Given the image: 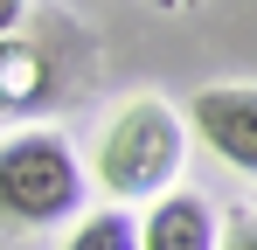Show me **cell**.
Returning <instances> with one entry per match:
<instances>
[{
	"instance_id": "cell-1",
	"label": "cell",
	"mask_w": 257,
	"mask_h": 250,
	"mask_svg": "<svg viewBox=\"0 0 257 250\" xmlns=\"http://www.w3.org/2000/svg\"><path fill=\"white\" fill-rule=\"evenodd\" d=\"M181 153H188V132L174 118V104L160 97H132L118 104L104 132H97V188L111 202H160L167 181L181 174Z\"/></svg>"
},
{
	"instance_id": "cell-2",
	"label": "cell",
	"mask_w": 257,
	"mask_h": 250,
	"mask_svg": "<svg viewBox=\"0 0 257 250\" xmlns=\"http://www.w3.org/2000/svg\"><path fill=\"white\" fill-rule=\"evenodd\" d=\"M84 208V167L63 132H14L0 139V229H56Z\"/></svg>"
},
{
	"instance_id": "cell-3",
	"label": "cell",
	"mask_w": 257,
	"mask_h": 250,
	"mask_svg": "<svg viewBox=\"0 0 257 250\" xmlns=\"http://www.w3.org/2000/svg\"><path fill=\"white\" fill-rule=\"evenodd\" d=\"M188 118H195V132L209 139L215 160L257 174V90H243V83H229V90H202V97L188 104Z\"/></svg>"
},
{
	"instance_id": "cell-4",
	"label": "cell",
	"mask_w": 257,
	"mask_h": 250,
	"mask_svg": "<svg viewBox=\"0 0 257 250\" xmlns=\"http://www.w3.org/2000/svg\"><path fill=\"white\" fill-rule=\"evenodd\" d=\"M139 250H215V208L202 195H160L139 222Z\"/></svg>"
},
{
	"instance_id": "cell-5",
	"label": "cell",
	"mask_w": 257,
	"mask_h": 250,
	"mask_svg": "<svg viewBox=\"0 0 257 250\" xmlns=\"http://www.w3.org/2000/svg\"><path fill=\"white\" fill-rule=\"evenodd\" d=\"M63 250H139V222H132L118 202H111V208H90L84 222L70 229Z\"/></svg>"
},
{
	"instance_id": "cell-6",
	"label": "cell",
	"mask_w": 257,
	"mask_h": 250,
	"mask_svg": "<svg viewBox=\"0 0 257 250\" xmlns=\"http://www.w3.org/2000/svg\"><path fill=\"white\" fill-rule=\"evenodd\" d=\"M28 63H35V56H7V49H0V104H28V97H35V90H21V83H7V70H28Z\"/></svg>"
},
{
	"instance_id": "cell-7",
	"label": "cell",
	"mask_w": 257,
	"mask_h": 250,
	"mask_svg": "<svg viewBox=\"0 0 257 250\" xmlns=\"http://www.w3.org/2000/svg\"><path fill=\"white\" fill-rule=\"evenodd\" d=\"M21 14H28V0H0V42L21 28Z\"/></svg>"
},
{
	"instance_id": "cell-8",
	"label": "cell",
	"mask_w": 257,
	"mask_h": 250,
	"mask_svg": "<svg viewBox=\"0 0 257 250\" xmlns=\"http://www.w3.org/2000/svg\"><path fill=\"white\" fill-rule=\"evenodd\" d=\"M222 250H257V222H236V229L222 236Z\"/></svg>"
}]
</instances>
